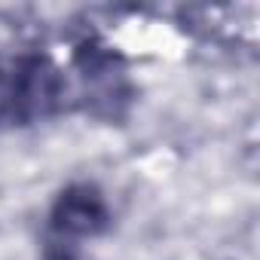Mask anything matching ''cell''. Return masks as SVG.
<instances>
[{
    "mask_svg": "<svg viewBox=\"0 0 260 260\" xmlns=\"http://www.w3.org/2000/svg\"><path fill=\"white\" fill-rule=\"evenodd\" d=\"M68 83L46 55L0 61V128L31 125L64 104Z\"/></svg>",
    "mask_w": 260,
    "mask_h": 260,
    "instance_id": "cell-1",
    "label": "cell"
},
{
    "mask_svg": "<svg viewBox=\"0 0 260 260\" xmlns=\"http://www.w3.org/2000/svg\"><path fill=\"white\" fill-rule=\"evenodd\" d=\"M77 71L83 83L86 107L98 116L116 119L119 110L132 101V86H128L122 61L107 46H83L77 52Z\"/></svg>",
    "mask_w": 260,
    "mask_h": 260,
    "instance_id": "cell-2",
    "label": "cell"
},
{
    "mask_svg": "<svg viewBox=\"0 0 260 260\" xmlns=\"http://www.w3.org/2000/svg\"><path fill=\"white\" fill-rule=\"evenodd\" d=\"M49 223H52V233L58 236V242L95 239L110 230L113 214H110L104 193L95 184H71L55 196Z\"/></svg>",
    "mask_w": 260,
    "mask_h": 260,
    "instance_id": "cell-3",
    "label": "cell"
},
{
    "mask_svg": "<svg viewBox=\"0 0 260 260\" xmlns=\"http://www.w3.org/2000/svg\"><path fill=\"white\" fill-rule=\"evenodd\" d=\"M43 260H80L74 248H68V242H52L46 248V257Z\"/></svg>",
    "mask_w": 260,
    "mask_h": 260,
    "instance_id": "cell-4",
    "label": "cell"
}]
</instances>
